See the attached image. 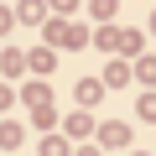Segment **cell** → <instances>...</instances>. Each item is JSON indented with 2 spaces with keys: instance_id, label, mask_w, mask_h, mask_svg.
<instances>
[{
  "instance_id": "cell-1",
  "label": "cell",
  "mask_w": 156,
  "mask_h": 156,
  "mask_svg": "<svg viewBox=\"0 0 156 156\" xmlns=\"http://www.w3.org/2000/svg\"><path fill=\"white\" fill-rule=\"evenodd\" d=\"M42 31H47V42H57V47H78V42H89V31H78V26H68V21H47Z\"/></svg>"
},
{
  "instance_id": "cell-2",
  "label": "cell",
  "mask_w": 156,
  "mask_h": 156,
  "mask_svg": "<svg viewBox=\"0 0 156 156\" xmlns=\"http://www.w3.org/2000/svg\"><path fill=\"white\" fill-rule=\"evenodd\" d=\"M26 104H31V109H52V94H47L42 83H31V89H26Z\"/></svg>"
},
{
  "instance_id": "cell-3",
  "label": "cell",
  "mask_w": 156,
  "mask_h": 156,
  "mask_svg": "<svg viewBox=\"0 0 156 156\" xmlns=\"http://www.w3.org/2000/svg\"><path fill=\"white\" fill-rule=\"evenodd\" d=\"M104 94V83H94V78H83V83H78V104H94Z\"/></svg>"
},
{
  "instance_id": "cell-4",
  "label": "cell",
  "mask_w": 156,
  "mask_h": 156,
  "mask_svg": "<svg viewBox=\"0 0 156 156\" xmlns=\"http://www.w3.org/2000/svg\"><path fill=\"white\" fill-rule=\"evenodd\" d=\"M26 62H31V68H37V73H52V52H47V47H37V52H31V57H26Z\"/></svg>"
},
{
  "instance_id": "cell-5",
  "label": "cell",
  "mask_w": 156,
  "mask_h": 156,
  "mask_svg": "<svg viewBox=\"0 0 156 156\" xmlns=\"http://www.w3.org/2000/svg\"><path fill=\"white\" fill-rule=\"evenodd\" d=\"M120 37H125V31H120V26H104V31H99V37H94V42H99V47H120Z\"/></svg>"
},
{
  "instance_id": "cell-6",
  "label": "cell",
  "mask_w": 156,
  "mask_h": 156,
  "mask_svg": "<svg viewBox=\"0 0 156 156\" xmlns=\"http://www.w3.org/2000/svg\"><path fill=\"white\" fill-rule=\"evenodd\" d=\"M16 16H21V21H42V0H26V5H21Z\"/></svg>"
},
{
  "instance_id": "cell-7",
  "label": "cell",
  "mask_w": 156,
  "mask_h": 156,
  "mask_svg": "<svg viewBox=\"0 0 156 156\" xmlns=\"http://www.w3.org/2000/svg\"><path fill=\"white\" fill-rule=\"evenodd\" d=\"M21 140V125H0V146H16Z\"/></svg>"
},
{
  "instance_id": "cell-8",
  "label": "cell",
  "mask_w": 156,
  "mask_h": 156,
  "mask_svg": "<svg viewBox=\"0 0 156 156\" xmlns=\"http://www.w3.org/2000/svg\"><path fill=\"white\" fill-rule=\"evenodd\" d=\"M104 73H109V83H125V78H130V68H125V62H109Z\"/></svg>"
},
{
  "instance_id": "cell-9",
  "label": "cell",
  "mask_w": 156,
  "mask_h": 156,
  "mask_svg": "<svg viewBox=\"0 0 156 156\" xmlns=\"http://www.w3.org/2000/svg\"><path fill=\"white\" fill-rule=\"evenodd\" d=\"M135 73H140V78H146V83H156V57H146V62H140V68H135Z\"/></svg>"
},
{
  "instance_id": "cell-10",
  "label": "cell",
  "mask_w": 156,
  "mask_h": 156,
  "mask_svg": "<svg viewBox=\"0 0 156 156\" xmlns=\"http://www.w3.org/2000/svg\"><path fill=\"white\" fill-rule=\"evenodd\" d=\"M140 115H146V120H156V94H146V99H140Z\"/></svg>"
},
{
  "instance_id": "cell-11",
  "label": "cell",
  "mask_w": 156,
  "mask_h": 156,
  "mask_svg": "<svg viewBox=\"0 0 156 156\" xmlns=\"http://www.w3.org/2000/svg\"><path fill=\"white\" fill-rule=\"evenodd\" d=\"M42 156H62V140H42Z\"/></svg>"
},
{
  "instance_id": "cell-12",
  "label": "cell",
  "mask_w": 156,
  "mask_h": 156,
  "mask_svg": "<svg viewBox=\"0 0 156 156\" xmlns=\"http://www.w3.org/2000/svg\"><path fill=\"white\" fill-rule=\"evenodd\" d=\"M11 21H16V16H11L5 5H0V31H11Z\"/></svg>"
},
{
  "instance_id": "cell-13",
  "label": "cell",
  "mask_w": 156,
  "mask_h": 156,
  "mask_svg": "<svg viewBox=\"0 0 156 156\" xmlns=\"http://www.w3.org/2000/svg\"><path fill=\"white\" fill-rule=\"evenodd\" d=\"M94 11H99V16H109V11H115V0H94Z\"/></svg>"
},
{
  "instance_id": "cell-14",
  "label": "cell",
  "mask_w": 156,
  "mask_h": 156,
  "mask_svg": "<svg viewBox=\"0 0 156 156\" xmlns=\"http://www.w3.org/2000/svg\"><path fill=\"white\" fill-rule=\"evenodd\" d=\"M52 5H57V11H73V5H78V0H52Z\"/></svg>"
},
{
  "instance_id": "cell-15",
  "label": "cell",
  "mask_w": 156,
  "mask_h": 156,
  "mask_svg": "<svg viewBox=\"0 0 156 156\" xmlns=\"http://www.w3.org/2000/svg\"><path fill=\"white\" fill-rule=\"evenodd\" d=\"M151 31H156V16H151Z\"/></svg>"
}]
</instances>
